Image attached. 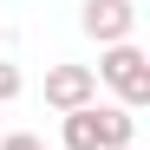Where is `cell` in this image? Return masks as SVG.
Instances as JSON below:
<instances>
[{"label":"cell","instance_id":"cell-1","mask_svg":"<svg viewBox=\"0 0 150 150\" xmlns=\"http://www.w3.org/2000/svg\"><path fill=\"white\" fill-rule=\"evenodd\" d=\"M91 79L98 85H111V105H124V111H144L150 105V59H144V46H105L98 52V65H91Z\"/></svg>","mask_w":150,"mask_h":150},{"label":"cell","instance_id":"cell-2","mask_svg":"<svg viewBox=\"0 0 150 150\" xmlns=\"http://www.w3.org/2000/svg\"><path fill=\"white\" fill-rule=\"evenodd\" d=\"M79 26H85V39H98V52L105 46H124L131 26H137V0H85Z\"/></svg>","mask_w":150,"mask_h":150},{"label":"cell","instance_id":"cell-3","mask_svg":"<svg viewBox=\"0 0 150 150\" xmlns=\"http://www.w3.org/2000/svg\"><path fill=\"white\" fill-rule=\"evenodd\" d=\"M46 105H52L59 117L79 111V105H98V79H91V65H46Z\"/></svg>","mask_w":150,"mask_h":150},{"label":"cell","instance_id":"cell-4","mask_svg":"<svg viewBox=\"0 0 150 150\" xmlns=\"http://www.w3.org/2000/svg\"><path fill=\"white\" fill-rule=\"evenodd\" d=\"M91 124H98V150L137 144V111H124V105H91Z\"/></svg>","mask_w":150,"mask_h":150},{"label":"cell","instance_id":"cell-5","mask_svg":"<svg viewBox=\"0 0 150 150\" xmlns=\"http://www.w3.org/2000/svg\"><path fill=\"white\" fill-rule=\"evenodd\" d=\"M59 144H65V150H98V124H91V105L65 111V124H59Z\"/></svg>","mask_w":150,"mask_h":150},{"label":"cell","instance_id":"cell-6","mask_svg":"<svg viewBox=\"0 0 150 150\" xmlns=\"http://www.w3.org/2000/svg\"><path fill=\"white\" fill-rule=\"evenodd\" d=\"M20 85H26V79H20V65H13V59H0V105H13Z\"/></svg>","mask_w":150,"mask_h":150},{"label":"cell","instance_id":"cell-7","mask_svg":"<svg viewBox=\"0 0 150 150\" xmlns=\"http://www.w3.org/2000/svg\"><path fill=\"white\" fill-rule=\"evenodd\" d=\"M0 150H46L33 131H7V137H0Z\"/></svg>","mask_w":150,"mask_h":150},{"label":"cell","instance_id":"cell-8","mask_svg":"<svg viewBox=\"0 0 150 150\" xmlns=\"http://www.w3.org/2000/svg\"><path fill=\"white\" fill-rule=\"evenodd\" d=\"M124 150H137V144H124Z\"/></svg>","mask_w":150,"mask_h":150}]
</instances>
